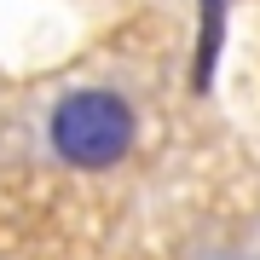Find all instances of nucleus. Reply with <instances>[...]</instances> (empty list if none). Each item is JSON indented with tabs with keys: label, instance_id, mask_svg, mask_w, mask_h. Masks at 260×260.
<instances>
[{
	"label": "nucleus",
	"instance_id": "f257e3e1",
	"mask_svg": "<svg viewBox=\"0 0 260 260\" xmlns=\"http://www.w3.org/2000/svg\"><path fill=\"white\" fill-rule=\"evenodd\" d=\"M52 145L75 168H110L133 145V110L116 93H70L52 110Z\"/></svg>",
	"mask_w": 260,
	"mask_h": 260
}]
</instances>
